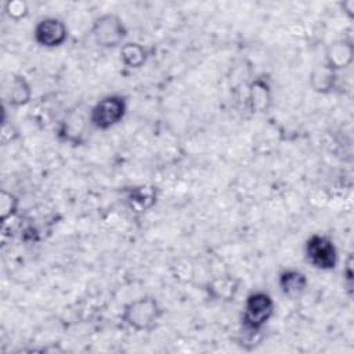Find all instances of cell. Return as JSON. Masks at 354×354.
I'll list each match as a JSON object with an SVG mask.
<instances>
[{"label": "cell", "mask_w": 354, "mask_h": 354, "mask_svg": "<svg viewBox=\"0 0 354 354\" xmlns=\"http://www.w3.org/2000/svg\"><path fill=\"white\" fill-rule=\"evenodd\" d=\"M163 314L165 310L159 300L153 296L145 295L126 303L120 318L136 332H151L158 326Z\"/></svg>", "instance_id": "obj_1"}, {"label": "cell", "mask_w": 354, "mask_h": 354, "mask_svg": "<svg viewBox=\"0 0 354 354\" xmlns=\"http://www.w3.org/2000/svg\"><path fill=\"white\" fill-rule=\"evenodd\" d=\"M275 314V301L264 290L250 292L243 303L241 314V328L246 332H264L266 325Z\"/></svg>", "instance_id": "obj_2"}, {"label": "cell", "mask_w": 354, "mask_h": 354, "mask_svg": "<svg viewBox=\"0 0 354 354\" xmlns=\"http://www.w3.org/2000/svg\"><path fill=\"white\" fill-rule=\"evenodd\" d=\"M93 41L105 50L116 48L124 43L129 29L124 21L115 12H104L93 19L91 28Z\"/></svg>", "instance_id": "obj_3"}, {"label": "cell", "mask_w": 354, "mask_h": 354, "mask_svg": "<svg viewBox=\"0 0 354 354\" xmlns=\"http://www.w3.org/2000/svg\"><path fill=\"white\" fill-rule=\"evenodd\" d=\"M127 113V100L120 94H108L100 98L88 111L94 130L106 131L118 126Z\"/></svg>", "instance_id": "obj_4"}, {"label": "cell", "mask_w": 354, "mask_h": 354, "mask_svg": "<svg viewBox=\"0 0 354 354\" xmlns=\"http://www.w3.org/2000/svg\"><path fill=\"white\" fill-rule=\"evenodd\" d=\"M88 111L82 105H75L68 109L57 126V138L71 147L83 145L87 140L88 129H93Z\"/></svg>", "instance_id": "obj_5"}, {"label": "cell", "mask_w": 354, "mask_h": 354, "mask_svg": "<svg viewBox=\"0 0 354 354\" xmlns=\"http://www.w3.org/2000/svg\"><path fill=\"white\" fill-rule=\"evenodd\" d=\"M306 260L319 271H332L339 264V252L333 239L325 234H311L304 243Z\"/></svg>", "instance_id": "obj_6"}, {"label": "cell", "mask_w": 354, "mask_h": 354, "mask_svg": "<svg viewBox=\"0 0 354 354\" xmlns=\"http://www.w3.org/2000/svg\"><path fill=\"white\" fill-rule=\"evenodd\" d=\"M68 37L66 24L57 17H46L33 28V40L43 48H58L68 41Z\"/></svg>", "instance_id": "obj_7"}, {"label": "cell", "mask_w": 354, "mask_h": 354, "mask_svg": "<svg viewBox=\"0 0 354 354\" xmlns=\"http://www.w3.org/2000/svg\"><path fill=\"white\" fill-rule=\"evenodd\" d=\"M246 90V109L252 115H260L270 111L272 105V87L268 76L259 75L253 77Z\"/></svg>", "instance_id": "obj_8"}, {"label": "cell", "mask_w": 354, "mask_h": 354, "mask_svg": "<svg viewBox=\"0 0 354 354\" xmlns=\"http://www.w3.org/2000/svg\"><path fill=\"white\" fill-rule=\"evenodd\" d=\"M354 62V46L348 39H337L325 48L324 64L335 72L348 69Z\"/></svg>", "instance_id": "obj_9"}, {"label": "cell", "mask_w": 354, "mask_h": 354, "mask_svg": "<svg viewBox=\"0 0 354 354\" xmlns=\"http://www.w3.org/2000/svg\"><path fill=\"white\" fill-rule=\"evenodd\" d=\"M32 97L33 90L29 80L21 73L11 75L4 91V102L11 108H19L28 105Z\"/></svg>", "instance_id": "obj_10"}, {"label": "cell", "mask_w": 354, "mask_h": 354, "mask_svg": "<svg viewBox=\"0 0 354 354\" xmlns=\"http://www.w3.org/2000/svg\"><path fill=\"white\" fill-rule=\"evenodd\" d=\"M278 286L283 296L290 300L300 299L307 288H308V278L307 275L296 268H285L278 274L277 278Z\"/></svg>", "instance_id": "obj_11"}, {"label": "cell", "mask_w": 354, "mask_h": 354, "mask_svg": "<svg viewBox=\"0 0 354 354\" xmlns=\"http://www.w3.org/2000/svg\"><path fill=\"white\" fill-rule=\"evenodd\" d=\"M241 281L234 275H220L206 283V293L213 301L231 303L239 292Z\"/></svg>", "instance_id": "obj_12"}, {"label": "cell", "mask_w": 354, "mask_h": 354, "mask_svg": "<svg viewBox=\"0 0 354 354\" xmlns=\"http://www.w3.org/2000/svg\"><path fill=\"white\" fill-rule=\"evenodd\" d=\"M310 86L318 94H330L337 88L339 73L328 68L324 62L315 66L310 73Z\"/></svg>", "instance_id": "obj_13"}, {"label": "cell", "mask_w": 354, "mask_h": 354, "mask_svg": "<svg viewBox=\"0 0 354 354\" xmlns=\"http://www.w3.org/2000/svg\"><path fill=\"white\" fill-rule=\"evenodd\" d=\"M120 62L127 69H140L142 68L149 57V51L147 47L138 41H124L120 48Z\"/></svg>", "instance_id": "obj_14"}, {"label": "cell", "mask_w": 354, "mask_h": 354, "mask_svg": "<svg viewBox=\"0 0 354 354\" xmlns=\"http://www.w3.org/2000/svg\"><path fill=\"white\" fill-rule=\"evenodd\" d=\"M156 192H158L156 187L137 185L129 191L127 199L140 212H145V210H149L156 203V199H158Z\"/></svg>", "instance_id": "obj_15"}, {"label": "cell", "mask_w": 354, "mask_h": 354, "mask_svg": "<svg viewBox=\"0 0 354 354\" xmlns=\"http://www.w3.org/2000/svg\"><path fill=\"white\" fill-rule=\"evenodd\" d=\"M19 209V198L7 189L0 191V223L4 225Z\"/></svg>", "instance_id": "obj_16"}, {"label": "cell", "mask_w": 354, "mask_h": 354, "mask_svg": "<svg viewBox=\"0 0 354 354\" xmlns=\"http://www.w3.org/2000/svg\"><path fill=\"white\" fill-rule=\"evenodd\" d=\"M4 12L10 19L21 21L29 14V4L25 0H8L4 3Z\"/></svg>", "instance_id": "obj_17"}, {"label": "cell", "mask_w": 354, "mask_h": 354, "mask_svg": "<svg viewBox=\"0 0 354 354\" xmlns=\"http://www.w3.org/2000/svg\"><path fill=\"white\" fill-rule=\"evenodd\" d=\"M340 8L348 18L354 17V0H343L340 3Z\"/></svg>", "instance_id": "obj_18"}, {"label": "cell", "mask_w": 354, "mask_h": 354, "mask_svg": "<svg viewBox=\"0 0 354 354\" xmlns=\"http://www.w3.org/2000/svg\"><path fill=\"white\" fill-rule=\"evenodd\" d=\"M344 277H346V283L348 286H351L353 282V270H351V257L348 259L347 264H346V270H344Z\"/></svg>", "instance_id": "obj_19"}]
</instances>
